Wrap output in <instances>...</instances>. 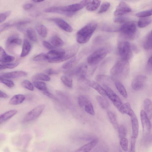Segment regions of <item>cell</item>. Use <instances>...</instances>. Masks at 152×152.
I'll list each match as a JSON object with an SVG mask.
<instances>
[{
  "label": "cell",
  "instance_id": "obj_1",
  "mask_svg": "<svg viewBox=\"0 0 152 152\" xmlns=\"http://www.w3.org/2000/svg\"><path fill=\"white\" fill-rule=\"evenodd\" d=\"M78 49V46L75 45L66 50H50L46 54L47 60L51 63H58L65 61L74 57Z\"/></svg>",
  "mask_w": 152,
  "mask_h": 152
},
{
  "label": "cell",
  "instance_id": "obj_2",
  "mask_svg": "<svg viewBox=\"0 0 152 152\" xmlns=\"http://www.w3.org/2000/svg\"><path fill=\"white\" fill-rule=\"evenodd\" d=\"M130 70V65L128 61L121 59L117 62L110 70V73L113 77L117 80L125 79Z\"/></svg>",
  "mask_w": 152,
  "mask_h": 152
},
{
  "label": "cell",
  "instance_id": "obj_3",
  "mask_svg": "<svg viewBox=\"0 0 152 152\" xmlns=\"http://www.w3.org/2000/svg\"><path fill=\"white\" fill-rule=\"evenodd\" d=\"M97 26V23L92 22L87 24L77 32V41L80 44L87 42L90 39Z\"/></svg>",
  "mask_w": 152,
  "mask_h": 152
},
{
  "label": "cell",
  "instance_id": "obj_4",
  "mask_svg": "<svg viewBox=\"0 0 152 152\" xmlns=\"http://www.w3.org/2000/svg\"><path fill=\"white\" fill-rule=\"evenodd\" d=\"M87 70V66L84 64L82 63L73 69L68 70L65 73L68 76H76L80 81L86 82L87 80L86 76Z\"/></svg>",
  "mask_w": 152,
  "mask_h": 152
},
{
  "label": "cell",
  "instance_id": "obj_5",
  "mask_svg": "<svg viewBox=\"0 0 152 152\" xmlns=\"http://www.w3.org/2000/svg\"><path fill=\"white\" fill-rule=\"evenodd\" d=\"M103 87L105 90L107 96L111 100L115 106L121 113L124 114V104L120 98L108 86L103 85Z\"/></svg>",
  "mask_w": 152,
  "mask_h": 152
},
{
  "label": "cell",
  "instance_id": "obj_6",
  "mask_svg": "<svg viewBox=\"0 0 152 152\" xmlns=\"http://www.w3.org/2000/svg\"><path fill=\"white\" fill-rule=\"evenodd\" d=\"M107 53V49L104 47L98 49L88 56V63L91 66L97 64L106 56Z\"/></svg>",
  "mask_w": 152,
  "mask_h": 152
},
{
  "label": "cell",
  "instance_id": "obj_7",
  "mask_svg": "<svg viewBox=\"0 0 152 152\" xmlns=\"http://www.w3.org/2000/svg\"><path fill=\"white\" fill-rule=\"evenodd\" d=\"M137 28L133 22L128 21L124 24L120 28L119 31L125 37L133 39L135 37Z\"/></svg>",
  "mask_w": 152,
  "mask_h": 152
},
{
  "label": "cell",
  "instance_id": "obj_8",
  "mask_svg": "<svg viewBox=\"0 0 152 152\" xmlns=\"http://www.w3.org/2000/svg\"><path fill=\"white\" fill-rule=\"evenodd\" d=\"M118 48L121 59L128 61L131 58L132 53L130 44L129 42L124 41L120 42Z\"/></svg>",
  "mask_w": 152,
  "mask_h": 152
},
{
  "label": "cell",
  "instance_id": "obj_9",
  "mask_svg": "<svg viewBox=\"0 0 152 152\" xmlns=\"http://www.w3.org/2000/svg\"><path fill=\"white\" fill-rule=\"evenodd\" d=\"M45 107V105L44 104L37 106L26 115L23 119V121L27 122L36 119L40 115Z\"/></svg>",
  "mask_w": 152,
  "mask_h": 152
},
{
  "label": "cell",
  "instance_id": "obj_10",
  "mask_svg": "<svg viewBox=\"0 0 152 152\" xmlns=\"http://www.w3.org/2000/svg\"><path fill=\"white\" fill-rule=\"evenodd\" d=\"M140 117L142 127L143 136L144 137L150 134L151 125L150 119L144 110L141 111Z\"/></svg>",
  "mask_w": 152,
  "mask_h": 152
},
{
  "label": "cell",
  "instance_id": "obj_11",
  "mask_svg": "<svg viewBox=\"0 0 152 152\" xmlns=\"http://www.w3.org/2000/svg\"><path fill=\"white\" fill-rule=\"evenodd\" d=\"M147 80L146 76L144 75H138L133 79L132 82V87L135 91H138L144 88Z\"/></svg>",
  "mask_w": 152,
  "mask_h": 152
},
{
  "label": "cell",
  "instance_id": "obj_12",
  "mask_svg": "<svg viewBox=\"0 0 152 152\" xmlns=\"http://www.w3.org/2000/svg\"><path fill=\"white\" fill-rule=\"evenodd\" d=\"M49 20L53 22L60 28L66 32L71 33L73 31L71 26L62 18H50Z\"/></svg>",
  "mask_w": 152,
  "mask_h": 152
},
{
  "label": "cell",
  "instance_id": "obj_13",
  "mask_svg": "<svg viewBox=\"0 0 152 152\" xmlns=\"http://www.w3.org/2000/svg\"><path fill=\"white\" fill-rule=\"evenodd\" d=\"M131 9L129 5L125 2H120L114 12V15L117 17L122 16L131 12Z\"/></svg>",
  "mask_w": 152,
  "mask_h": 152
},
{
  "label": "cell",
  "instance_id": "obj_14",
  "mask_svg": "<svg viewBox=\"0 0 152 152\" xmlns=\"http://www.w3.org/2000/svg\"><path fill=\"white\" fill-rule=\"evenodd\" d=\"M130 117L132 123V137L136 139L138 136L139 130L138 121L134 113Z\"/></svg>",
  "mask_w": 152,
  "mask_h": 152
},
{
  "label": "cell",
  "instance_id": "obj_15",
  "mask_svg": "<svg viewBox=\"0 0 152 152\" xmlns=\"http://www.w3.org/2000/svg\"><path fill=\"white\" fill-rule=\"evenodd\" d=\"M27 73L22 71H16L2 74L0 76L3 78H15L26 76Z\"/></svg>",
  "mask_w": 152,
  "mask_h": 152
},
{
  "label": "cell",
  "instance_id": "obj_16",
  "mask_svg": "<svg viewBox=\"0 0 152 152\" xmlns=\"http://www.w3.org/2000/svg\"><path fill=\"white\" fill-rule=\"evenodd\" d=\"M90 87L96 91L102 96L104 97L107 96L106 92L104 88L98 83L86 80L85 82Z\"/></svg>",
  "mask_w": 152,
  "mask_h": 152
},
{
  "label": "cell",
  "instance_id": "obj_17",
  "mask_svg": "<svg viewBox=\"0 0 152 152\" xmlns=\"http://www.w3.org/2000/svg\"><path fill=\"white\" fill-rule=\"evenodd\" d=\"M98 142V139H94L79 148L75 152H89L96 145Z\"/></svg>",
  "mask_w": 152,
  "mask_h": 152
},
{
  "label": "cell",
  "instance_id": "obj_18",
  "mask_svg": "<svg viewBox=\"0 0 152 152\" xmlns=\"http://www.w3.org/2000/svg\"><path fill=\"white\" fill-rule=\"evenodd\" d=\"M144 111L150 119L152 118V101L147 98L144 100L143 103Z\"/></svg>",
  "mask_w": 152,
  "mask_h": 152
},
{
  "label": "cell",
  "instance_id": "obj_19",
  "mask_svg": "<svg viewBox=\"0 0 152 152\" xmlns=\"http://www.w3.org/2000/svg\"><path fill=\"white\" fill-rule=\"evenodd\" d=\"M15 58L12 56L7 54L4 49L0 47V61L1 63H9L13 61Z\"/></svg>",
  "mask_w": 152,
  "mask_h": 152
},
{
  "label": "cell",
  "instance_id": "obj_20",
  "mask_svg": "<svg viewBox=\"0 0 152 152\" xmlns=\"http://www.w3.org/2000/svg\"><path fill=\"white\" fill-rule=\"evenodd\" d=\"M21 40L16 35H13L9 37L6 42L7 48L21 44Z\"/></svg>",
  "mask_w": 152,
  "mask_h": 152
},
{
  "label": "cell",
  "instance_id": "obj_21",
  "mask_svg": "<svg viewBox=\"0 0 152 152\" xmlns=\"http://www.w3.org/2000/svg\"><path fill=\"white\" fill-rule=\"evenodd\" d=\"M95 80L98 82L102 84V85H106L108 86V84L111 82L113 79L106 75H99L96 77Z\"/></svg>",
  "mask_w": 152,
  "mask_h": 152
},
{
  "label": "cell",
  "instance_id": "obj_22",
  "mask_svg": "<svg viewBox=\"0 0 152 152\" xmlns=\"http://www.w3.org/2000/svg\"><path fill=\"white\" fill-rule=\"evenodd\" d=\"M17 112V110H9L1 115L0 116V124L12 118L15 115Z\"/></svg>",
  "mask_w": 152,
  "mask_h": 152
},
{
  "label": "cell",
  "instance_id": "obj_23",
  "mask_svg": "<svg viewBox=\"0 0 152 152\" xmlns=\"http://www.w3.org/2000/svg\"><path fill=\"white\" fill-rule=\"evenodd\" d=\"M25 99V97L23 95L21 94L16 95L11 98L9 101V103L12 105H18L21 103Z\"/></svg>",
  "mask_w": 152,
  "mask_h": 152
},
{
  "label": "cell",
  "instance_id": "obj_24",
  "mask_svg": "<svg viewBox=\"0 0 152 152\" xmlns=\"http://www.w3.org/2000/svg\"><path fill=\"white\" fill-rule=\"evenodd\" d=\"M31 48L30 43L27 39H25L23 41L20 56L24 57L26 56L29 53Z\"/></svg>",
  "mask_w": 152,
  "mask_h": 152
},
{
  "label": "cell",
  "instance_id": "obj_25",
  "mask_svg": "<svg viewBox=\"0 0 152 152\" xmlns=\"http://www.w3.org/2000/svg\"><path fill=\"white\" fill-rule=\"evenodd\" d=\"M79 59L75 57L69 61L64 63L62 67L64 69L69 70L74 67L77 63Z\"/></svg>",
  "mask_w": 152,
  "mask_h": 152
},
{
  "label": "cell",
  "instance_id": "obj_26",
  "mask_svg": "<svg viewBox=\"0 0 152 152\" xmlns=\"http://www.w3.org/2000/svg\"><path fill=\"white\" fill-rule=\"evenodd\" d=\"M107 115L109 120L113 127L115 129H118L119 126L115 115L112 112L108 111Z\"/></svg>",
  "mask_w": 152,
  "mask_h": 152
},
{
  "label": "cell",
  "instance_id": "obj_27",
  "mask_svg": "<svg viewBox=\"0 0 152 152\" xmlns=\"http://www.w3.org/2000/svg\"><path fill=\"white\" fill-rule=\"evenodd\" d=\"M115 85L119 93L124 98H127V93L123 84L119 81L117 80L115 82Z\"/></svg>",
  "mask_w": 152,
  "mask_h": 152
},
{
  "label": "cell",
  "instance_id": "obj_28",
  "mask_svg": "<svg viewBox=\"0 0 152 152\" xmlns=\"http://www.w3.org/2000/svg\"><path fill=\"white\" fill-rule=\"evenodd\" d=\"M51 44L54 47H59L63 46L64 42L63 40L56 35L53 36L50 39Z\"/></svg>",
  "mask_w": 152,
  "mask_h": 152
},
{
  "label": "cell",
  "instance_id": "obj_29",
  "mask_svg": "<svg viewBox=\"0 0 152 152\" xmlns=\"http://www.w3.org/2000/svg\"><path fill=\"white\" fill-rule=\"evenodd\" d=\"M101 1L99 0L91 1L86 6V9L90 11H93L96 10L99 7Z\"/></svg>",
  "mask_w": 152,
  "mask_h": 152
},
{
  "label": "cell",
  "instance_id": "obj_30",
  "mask_svg": "<svg viewBox=\"0 0 152 152\" xmlns=\"http://www.w3.org/2000/svg\"><path fill=\"white\" fill-rule=\"evenodd\" d=\"M152 22V19L150 17L142 18L138 21V26L140 28H144L150 24Z\"/></svg>",
  "mask_w": 152,
  "mask_h": 152
},
{
  "label": "cell",
  "instance_id": "obj_31",
  "mask_svg": "<svg viewBox=\"0 0 152 152\" xmlns=\"http://www.w3.org/2000/svg\"><path fill=\"white\" fill-rule=\"evenodd\" d=\"M37 31L39 35L42 37H46L47 34V30L44 25L39 24L36 26Z\"/></svg>",
  "mask_w": 152,
  "mask_h": 152
},
{
  "label": "cell",
  "instance_id": "obj_32",
  "mask_svg": "<svg viewBox=\"0 0 152 152\" xmlns=\"http://www.w3.org/2000/svg\"><path fill=\"white\" fill-rule=\"evenodd\" d=\"M143 46L144 48L147 50L150 49L152 48V36L150 33L145 38Z\"/></svg>",
  "mask_w": 152,
  "mask_h": 152
},
{
  "label": "cell",
  "instance_id": "obj_33",
  "mask_svg": "<svg viewBox=\"0 0 152 152\" xmlns=\"http://www.w3.org/2000/svg\"><path fill=\"white\" fill-rule=\"evenodd\" d=\"M96 99L102 108L104 109L107 108L109 104L107 101L102 96L97 95L96 96Z\"/></svg>",
  "mask_w": 152,
  "mask_h": 152
},
{
  "label": "cell",
  "instance_id": "obj_34",
  "mask_svg": "<svg viewBox=\"0 0 152 152\" xmlns=\"http://www.w3.org/2000/svg\"><path fill=\"white\" fill-rule=\"evenodd\" d=\"M33 83L36 88L43 92L48 91L45 83L44 82L35 81Z\"/></svg>",
  "mask_w": 152,
  "mask_h": 152
},
{
  "label": "cell",
  "instance_id": "obj_35",
  "mask_svg": "<svg viewBox=\"0 0 152 152\" xmlns=\"http://www.w3.org/2000/svg\"><path fill=\"white\" fill-rule=\"evenodd\" d=\"M26 34L29 38L34 42L37 41V37L35 31L32 28H29L26 30Z\"/></svg>",
  "mask_w": 152,
  "mask_h": 152
},
{
  "label": "cell",
  "instance_id": "obj_36",
  "mask_svg": "<svg viewBox=\"0 0 152 152\" xmlns=\"http://www.w3.org/2000/svg\"><path fill=\"white\" fill-rule=\"evenodd\" d=\"M33 79L35 80H41L48 81L51 79L48 75L42 73H38L34 75Z\"/></svg>",
  "mask_w": 152,
  "mask_h": 152
},
{
  "label": "cell",
  "instance_id": "obj_37",
  "mask_svg": "<svg viewBox=\"0 0 152 152\" xmlns=\"http://www.w3.org/2000/svg\"><path fill=\"white\" fill-rule=\"evenodd\" d=\"M61 79L63 83L69 88L72 87V80L71 77L63 75L61 77Z\"/></svg>",
  "mask_w": 152,
  "mask_h": 152
},
{
  "label": "cell",
  "instance_id": "obj_38",
  "mask_svg": "<svg viewBox=\"0 0 152 152\" xmlns=\"http://www.w3.org/2000/svg\"><path fill=\"white\" fill-rule=\"evenodd\" d=\"M19 64L18 62L15 63H2L0 62V70L5 69H12L16 67Z\"/></svg>",
  "mask_w": 152,
  "mask_h": 152
},
{
  "label": "cell",
  "instance_id": "obj_39",
  "mask_svg": "<svg viewBox=\"0 0 152 152\" xmlns=\"http://www.w3.org/2000/svg\"><path fill=\"white\" fill-rule=\"evenodd\" d=\"M86 111L91 115H94L95 112L93 106L90 101L87 103L84 106Z\"/></svg>",
  "mask_w": 152,
  "mask_h": 152
},
{
  "label": "cell",
  "instance_id": "obj_40",
  "mask_svg": "<svg viewBox=\"0 0 152 152\" xmlns=\"http://www.w3.org/2000/svg\"><path fill=\"white\" fill-rule=\"evenodd\" d=\"M152 15V8L137 13L136 14L137 17L143 18L148 17Z\"/></svg>",
  "mask_w": 152,
  "mask_h": 152
},
{
  "label": "cell",
  "instance_id": "obj_41",
  "mask_svg": "<svg viewBox=\"0 0 152 152\" xmlns=\"http://www.w3.org/2000/svg\"><path fill=\"white\" fill-rule=\"evenodd\" d=\"M118 130L120 139L126 137L127 133V130L126 127L124 126L121 125L119 126Z\"/></svg>",
  "mask_w": 152,
  "mask_h": 152
},
{
  "label": "cell",
  "instance_id": "obj_42",
  "mask_svg": "<svg viewBox=\"0 0 152 152\" xmlns=\"http://www.w3.org/2000/svg\"><path fill=\"white\" fill-rule=\"evenodd\" d=\"M124 114H126L130 116L134 113L131 107L130 104L128 103L124 104Z\"/></svg>",
  "mask_w": 152,
  "mask_h": 152
},
{
  "label": "cell",
  "instance_id": "obj_43",
  "mask_svg": "<svg viewBox=\"0 0 152 152\" xmlns=\"http://www.w3.org/2000/svg\"><path fill=\"white\" fill-rule=\"evenodd\" d=\"M90 101L88 98L84 95L80 96L78 98V104L81 107H84V106Z\"/></svg>",
  "mask_w": 152,
  "mask_h": 152
},
{
  "label": "cell",
  "instance_id": "obj_44",
  "mask_svg": "<svg viewBox=\"0 0 152 152\" xmlns=\"http://www.w3.org/2000/svg\"><path fill=\"white\" fill-rule=\"evenodd\" d=\"M110 4L109 2H105L103 3L101 5L98 13L102 14L106 12L110 8Z\"/></svg>",
  "mask_w": 152,
  "mask_h": 152
},
{
  "label": "cell",
  "instance_id": "obj_45",
  "mask_svg": "<svg viewBox=\"0 0 152 152\" xmlns=\"http://www.w3.org/2000/svg\"><path fill=\"white\" fill-rule=\"evenodd\" d=\"M21 84L23 87L29 90L33 91L34 90V87L33 84L27 80H23L21 82Z\"/></svg>",
  "mask_w": 152,
  "mask_h": 152
},
{
  "label": "cell",
  "instance_id": "obj_46",
  "mask_svg": "<svg viewBox=\"0 0 152 152\" xmlns=\"http://www.w3.org/2000/svg\"><path fill=\"white\" fill-rule=\"evenodd\" d=\"M120 143L122 150L124 151H126L128 148L127 139L126 137L121 138L120 140Z\"/></svg>",
  "mask_w": 152,
  "mask_h": 152
},
{
  "label": "cell",
  "instance_id": "obj_47",
  "mask_svg": "<svg viewBox=\"0 0 152 152\" xmlns=\"http://www.w3.org/2000/svg\"><path fill=\"white\" fill-rule=\"evenodd\" d=\"M143 144L146 147H148L152 145V133L144 137Z\"/></svg>",
  "mask_w": 152,
  "mask_h": 152
},
{
  "label": "cell",
  "instance_id": "obj_48",
  "mask_svg": "<svg viewBox=\"0 0 152 152\" xmlns=\"http://www.w3.org/2000/svg\"><path fill=\"white\" fill-rule=\"evenodd\" d=\"M0 82L9 88H12L14 86V82L11 80L5 79L1 77H0Z\"/></svg>",
  "mask_w": 152,
  "mask_h": 152
},
{
  "label": "cell",
  "instance_id": "obj_49",
  "mask_svg": "<svg viewBox=\"0 0 152 152\" xmlns=\"http://www.w3.org/2000/svg\"><path fill=\"white\" fill-rule=\"evenodd\" d=\"M128 21H129L128 18L124 16H118L114 19V22L117 23L124 24Z\"/></svg>",
  "mask_w": 152,
  "mask_h": 152
},
{
  "label": "cell",
  "instance_id": "obj_50",
  "mask_svg": "<svg viewBox=\"0 0 152 152\" xmlns=\"http://www.w3.org/2000/svg\"><path fill=\"white\" fill-rule=\"evenodd\" d=\"M33 60L35 61L47 60L46 54L44 53H40L35 56Z\"/></svg>",
  "mask_w": 152,
  "mask_h": 152
},
{
  "label": "cell",
  "instance_id": "obj_51",
  "mask_svg": "<svg viewBox=\"0 0 152 152\" xmlns=\"http://www.w3.org/2000/svg\"><path fill=\"white\" fill-rule=\"evenodd\" d=\"M11 12L10 11L1 13L0 14V23L3 22L6 18L11 14Z\"/></svg>",
  "mask_w": 152,
  "mask_h": 152
},
{
  "label": "cell",
  "instance_id": "obj_52",
  "mask_svg": "<svg viewBox=\"0 0 152 152\" xmlns=\"http://www.w3.org/2000/svg\"><path fill=\"white\" fill-rule=\"evenodd\" d=\"M14 25V23L8 22L1 25L0 27V32H1L9 28V27Z\"/></svg>",
  "mask_w": 152,
  "mask_h": 152
},
{
  "label": "cell",
  "instance_id": "obj_53",
  "mask_svg": "<svg viewBox=\"0 0 152 152\" xmlns=\"http://www.w3.org/2000/svg\"><path fill=\"white\" fill-rule=\"evenodd\" d=\"M136 139L132 137L129 152H135V143Z\"/></svg>",
  "mask_w": 152,
  "mask_h": 152
},
{
  "label": "cell",
  "instance_id": "obj_54",
  "mask_svg": "<svg viewBox=\"0 0 152 152\" xmlns=\"http://www.w3.org/2000/svg\"><path fill=\"white\" fill-rule=\"evenodd\" d=\"M31 22V20H22L17 21L14 23V25L20 26L29 23Z\"/></svg>",
  "mask_w": 152,
  "mask_h": 152
},
{
  "label": "cell",
  "instance_id": "obj_55",
  "mask_svg": "<svg viewBox=\"0 0 152 152\" xmlns=\"http://www.w3.org/2000/svg\"><path fill=\"white\" fill-rule=\"evenodd\" d=\"M42 44L45 48L48 50H53L55 48V47L47 41H43Z\"/></svg>",
  "mask_w": 152,
  "mask_h": 152
},
{
  "label": "cell",
  "instance_id": "obj_56",
  "mask_svg": "<svg viewBox=\"0 0 152 152\" xmlns=\"http://www.w3.org/2000/svg\"><path fill=\"white\" fill-rule=\"evenodd\" d=\"M147 68L148 71L150 72H152V55L148 61Z\"/></svg>",
  "mask_w": 152,
  "mask_h": 152
},
{
  "label": "cell",
  "instance_id": "obj_57",
  "mask_svg": "<svg viewBox=\"0 0 152 152\" xmlns=\"http://www.w3.org/2000/svg\"><path fill=\"white\" fill-rule=\"evenodd\" d=\"M46 73L48 75H56L58 74V72L52 68H49L46 70Z\"/></svg>",
  "mask_w": 152,
  "mask_h": 152
},
{
  "label": "cell",
  "instance_id": "obj_58",
  "mask_svg": "<svg viewBox=\"0 0 152 152\" xmlns=\"http://www.w3.org/2000/svg\"><path fill=\"white\" fill-rule=\"evenodd\" d=\"M43 93L44 95L48 96L50 98L58 100V99L56 98V97L54 96L53 95L50 93L48 91H44L43 92Z\"/></svg>",
  "mask_w": 152,
  "mask_h": 152
},
{
  "label": "cell",
  "instance_id": "obj_59",
  "mask_svg": "<svg viewBox=\"0 0 152 152\" xmlns=\"http://www.w3.org/2000/svg\"><path fill=\"white\" fill-rule=\"evenodd\" d=\"M33 4L31 3H27L24 5L23 7L25 10L30 9L33 7Z\"/></svg>",
  "mask_w": 152,
  "mask_h": 152
},
{
  "label": "cell",
  "instance_id": "obj_60",
  "mask_svg": "<svg viewBox=\"0 0 152 152\" xmlns=\"http://www.w3.org/2000/svg\"><path fill=\"white\" fill-rule=\"evenodd\" d=\"M9 97L8 95L6 93L3 91H0V97L3 98H7Z\"/></svg>",
  "mask_w": 152,
  "mask_h": 152
},
{
  "label": "cell",
  "instance_id": "obj_61",
  "mask_svg": "<svg viewBox=\"0 0 152 152\" xmlns=\"http://www.w3.org/2000/svg\"><path fill=\"white\" fill-rule=\"evenodd\" d=\"M44 0H42V1H39V0H35V1H34L35 2H42Z\"/></svg>",
  "mask_w": 152,
  "mask_h": 152
},
{
  "label": "cell",
  "instance_id": "obj_62",
  "mask_svg": "<svg viewBox=\"0 0 152 152\" xmlns=\"http://www.w3.org/2000/svg\"><path fill=\"white\" fill-rule=\"evenodd\" d=\"M150 34H151V36H152V30L151 31V33H150Z\"/></svg>",
  "mask_w": 152,
  "mask_h": 152
},
{
  "label": "cell",
  "instance_id": "obj_63",
  "mask_svg": "<svg viewBox=\"0 0 152 152\" xmlns=\"http://www.w3.org/2000/svg\"><path fill=\"white\" fill-rule=\"evenodd\" d=\"M119 152H122L121 151H120Z\"/></svg>",
  "mask_w": 152,
  "mask_h": 152
}]
</instances>
